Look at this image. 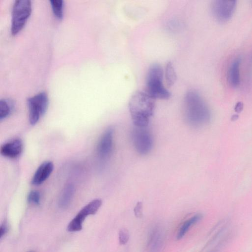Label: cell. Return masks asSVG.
<instances>
[{
	"label": "cell",
	"instance_id": "obj_1",
	"mask_svg": "<svg viewBox=\"0 0 252 252\" xmlns=\"http://www.w3.org/2000/svg\"><path fill=\"white\" fill-rule=\"evenodd\" d=\"M184 115L187 123L195 127L208 124L211 118L207 103L197 92L193 90L188 92L185 95Z\"/></svg>",
	"mask_w": 252,
	"mask_h": 252
},
{
	"label": "cell",
	"instance_id": "obj_2",
	"mask_svg": "<svg viewBox=\"0 0 252 252\" xmlns=\"http://www.w3.org/2000/svg\"><path fill=\"white\" fill-rule=\"evenodd\" d=\"M128 108L135 126L147 127L155 109V99L147 92L136 91L131 96Z\"/></svg>",
	"mask_w": 252,
	"mask_h": 252
},
{
	"label": "cell",
	"instance_id": "obj_3",
	"mask_svg": "<svg viewBox=\"0 0 252 252\" xmlns=\"http://www.w3.org/2000/svg\"><path fill=\"white\" fill-rule=\"evenodd\" d=\"M163 75L162 67L158 63L151 65L148 71L146 92L155 100L167 99L171 96V93L164 86Z\"/></svg>",
	"mask_w": 252,
	"mask_h": 252
},
{
	"label": "cell",
	"instance_id": "obj_4",
	"mask_svg": "<svg viewBox=\"0 0 252 252\" xmlns=\"http://www.w3.org/2000/svg\"><path fill=\"white\" fill-rule=\"evenodd\" d=\"M32 12L31 1L29 0H16L12 7L11 32L17 34L24 27Z\"/></svg>",
	"mask_w": 252,
	"mask_h": 252
},
{
	"label": "cell",
	"instance_id": "obj_5",
	"mask_svg": "<svg viewBox=\"0 0 252 252\" xmlns=\"http://www.w3.org/2000/svg\"><path fill=\"white\" fill-rule=\"evenodd\" d=\"M48 103V95L44 92L39 93L28 99L29 121L31 125L36 124L44 115L47 110Z\"/></svg>",
	"mask_w": 252,
	"mask_h": 252
},
{
	"label": "cell",
	"instance_id": "obj_6",
	"mask_svg": "<svg viewBox=\"0 0 252 252\" xmlns=\"http://www.w3.org/2000/svg\"><path fill=\"white\" fill-rule=\"evenodd\" d=\"M147 127L135 126L132 132L134 147L136 151L141 155H146L150 153L153 146L152 136Z\"/></svg>",
	"mask_w": 252,
	"mask_h": 252
},
{
	"label": "cell",
	"instance_id": "obj_7",
	"mask_svg": "<svg viewBox=\"0 0 252 252\" xmlns=\"http://www.w3.org/2000/svg\"><path fill=\"white\" fill-rule=\"evenodd\" d=\"M101 204V200L96 199L85 205L69 222L67 227V230L69 232L81 230L86 218L89 215L95 214Z\"/></svg>",
	"mask_w": 252,
	"mask_h": 252
},
{
	"label": "cell",
	"instance_id": "obj_8",
	"mask_svg": "<svg viewBox=\"0 0 252 252\" xmlns=\"http://www.w3.org/2000/svg\"><path fill=\"white\" fill-rule=\"evenodd\" d=\"M236 5V0H214L211 5L212 13L218 21L225 22L232 17Z\"/></svg>",
	"mask_w": 252,
	"mask_h": 252
},
{
	"label": "cell",
	"instance_id": "obj_9",
	"mask_svg": "<svg viewBox=\"0 0 252 252\" xmlns=\"http://www.w3.org/2000/svg\"><path fill=\"white\" fill-rule=\"evenodd\" d=\"M164 243V233L162 228L155 225L149 231L147 249L148 252H161Z\"/></svg>",
	"mask_w": 252,
	"mask_h": 252
},
{
	"label": "cell",
	"instance_id": "obj_10",
	"mask_svg": "<svg viewBox=\"0 0 252 252\" xmlns=\"http://www.w3.org/2000/svg\"><path fill=\"white\" fill-rule=\"evenodd\" d=\"M113 129L108 128L101 135L97 146V153L101 158H107L113 148Z\"/></svg>",
	"mask_w": 252,
	"mask_h": 252
},
{
	"label": "cell",
	"instance_id": "obj_11",
	"mask_svg": "<svg viewBox=\"0 0 252 252\" xmlns=\"http://www.w3.org/2000/svg\"><path fill=\"white\" fill-rule=\"evenodd\" d=\"M23 142L20 139H15L3 144L0 154L7 158H14L18 157L23 151Z\"/></svg>",
	"mask_w": 252,
	"mask_h": 252
},
{
	"label": "cell",
	"instance_id": "obj_12",
	"mask_svg": "<svg viewBox=\"0 0 252 252\" xmlns=\"http://www.w3.org/2000/svg\"><path fill=\"white\" fill-rule=\"evenodd\" d=\"M241 59L237 57L230 63L227 73V79L229 85L236 88L240 84V65Z\"/></svg>",
	"mask_w": 252,
	"mask_h": 252
},
{
	"label": "cell",
	"instance_id": "obj_13",
	"mask_svg": "<svg viewBox=\"0 0 252 252\" xmlns=\"http://www.w3.org/2000/svg\"><path fill=\"white\" fill-rule=\"evenodd\" d=\"M54 165L51 161H45L38 167L32 179L34 185H39L44 182L53 170Z\"/></svg>",
	"mask_w": 252,
	"mask_h": 252
},
{
	"label": "cell",
	"instance_id": "obj_14",
	"mask_svg": "<svg viewBox=\"0 0 252 252\" xmlns=\"http://www.w3.org/2000/svg\"><path fill=\"white\" fill-rule=\"evenodd\" d=\"M202 218L203 215L202 214L197 213L186 220L181 225L178 231L177 239H181L187 233L190 227L200 221Z\"/></svg>",
	"mask_w": 252,
	"mask_h": 252
},
{
	"label": "cell",
	"instance_id": "obj_15",
	"mask_svg": "<svg viewBox=\"0 0 252 252\" xmlns=\"http://www.w3.org/2000/svg\"><path fill=\"white\" fill-rule=\"evenodd\" d=\"M74 187L72 184L67 185L62 192L59 200V205L62 208L66 207L73 197Z\"/></svg>",
	"mask_w": 252,
	"mask_h": 252
},
{
	"label": "cell",
	"instance_id": "obj_16",
	"mask_svg": "<svg viewBox=\"0 0 252 252\" xmlns=\"http://www.w3.org/2000/svg\"><path fill=\"white\" fill-rule=\"evenodd\" d=\"M14 108L13 102L7 99L0 100V120H2L9 116Z\"/></svg>",
	"mask_w": 252,
	"mask_h": 252
},
{
	"label": "cell",
	"instance_id": "obj_17",
	"mask_svg": "<svg viewBox=\"0 0 252 252\" xmlns=\"http://www.w3.org/2000/svg\"><path fill=\"white\" fill-rule=\"evenodd\" d=\"M164 75L167 85L170 87L175 82L177 76L173 64L171 62L167 63L164 71Z\"/></svg>",
	"mask_w": 252,
	"mask_h": 252
},
{
	"label": "cell",
	"instance_id": "obj_18",
	"mask_svg": "<svg viewBox=\"0 0 252 252\" xmlns=\"http://www.w3.org/2000/svg\"><path fill=\"white\" fill-rule=\"evenodd\" d=\"M50 4L53 12L59 19H62L63 13V1L62 0H51Z\"/></svg>",
	"mask_w": 252,
	"mask_h": 252
},
{
	"label": "cell",
	"instance_id": "obj_19",
	"mask_svg": "<svg viewBox=\"0 0 252 252\" xmlns=\"http://www.w3.org/2000/svg\"><path fill=\"white\" fill-rule=\"evenodd\" d=\"M41 200V195L37 190H32L28 195V201L33 205H38Z\"/></svg>",
	"mask_w": 252,
	"mask_h": 252
},
{
	"label": "cell",
	"instance_id": "obj_20",
	"mask_svg": "<svg viewBox=\"0 0 252 252\" xmlns=\"http://www.w3.org/2000/svg\"><path fill=\"white\" fill-rule=\"evenodd\" d=\"M129 234L128 230L125 228H121L119 232V241L121 245H125L128 241Z\"/></svg>",
	"mask_w": 252,
	"mask_h": 252
},
{
	"label": "cell",
	"instance_id": "obj_21",
	"mask_svg": "<svg viewBox=\"0 0 252 252\" xmlns=\"http://www.w3.org/2000/svg\"><path fill=\"white\" fill-rule=\"evenodd\" d=\"M134 214L137 218H141L143 217V203L141 201L138 202L134 208Z\"/></svg>",
	"mask_w": 252,
	"mask_h": 252
},
{
	"label": "cell",
	"instance_id": "obj_22",
	"mask_svg": "<svg viewBox=\"0 0 252 252\" xmlns=\"http://www.w3.org/2000/svg\"><path fill=\"white\" fill-rule=\"evenodd\" d=\"M229 236H227L219 241L216 246L208 252H219L222 248L226 244L229 240Z\"/></svg>",
	"mask_w": 252,
	"mask_h": 252
},
{
	"label": "cell",
	"instance_id": "obj_23",
	"mask_svg": "<svg viewBox=\"0 0 252 252\" xmlns=\"http://www.w3.org/2000/svg\"><path fill=\"white\" fill-rule=\"evenodd\" d=\"M8 230L7 225L5 223H3L0 226V238H1L7 233Z\"/></svg>",
	"mask_w": 252,
	"mask_h": 252
},
{
	"label": "cell",
	"instance_id": "obj_24",
	"mask_svg": "<svg viewBox=\"0 0 252 252\" xmlns=\"http://www.w3.org/2000/svg\"><path fill=\"white\" fill-rule=\"evenodd\" d=\"M243 109V103L242 102H238L236 103L234 110L236 112L240 113Z\"/></svg>",
	"mask_w": 252,
	"mask_h": 252
},
{
	"label": "cell",
	"instance_id": "obj_25",
	"mask_svg": "<svg viewBox=\"0 0 252 252\" xmlns=\"http://www.w3.org/2000/svg\"><path fill=\"white\" fill-rule=\"evenodd\" d=\"M239 116L237 114H234L232 116L231 120L232 121H235L238 119Z\"/></svg>",
	"mask_w": 252,
	"mask_h": 252
},
{
	"label": "cell",
	"instance_id": "obj_26",
	"mask_svg": "<svg viewBox=\"0 0 252 252\" xmlns=\"http://www.w3.org/2000/svg\"></svg>",
	"mask_w": 252,
	"mask_h": 252
}]
</instances>
